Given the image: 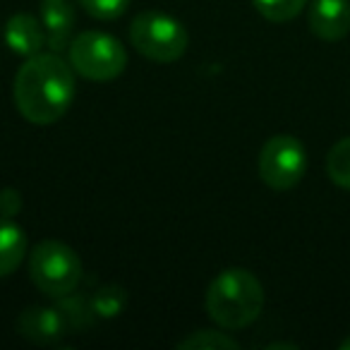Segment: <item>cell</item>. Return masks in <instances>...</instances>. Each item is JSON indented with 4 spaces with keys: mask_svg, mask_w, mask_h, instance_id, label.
Returning a JSON list of instances; mask_svg holds the SVG:
<instances>
[{
    "mask_svg": "<svg viewBox=\"0 0 350 350\" xmlns=\"http://www.w3.org/2000/svg\"><path fill=\"white\" fill-rule=\"evenodd\" d=\"M20 116L31 125H53L75 101V70L58 53H34L20 65L12 84Z\"/></svg>",
    "mask_w": 350,
    "mask_h": 350,
    "instance_id": "1",
    "label": "cell"
},
{
    "mask_svg": "<svg viewBox=\"0 0 350 350\" xmlns=\"http://www.w3.org/2000/svg\"><path fill=\"white\" fill-rule=\"evenodd\" d=\"M204 310L219 329H245L262 314L264 288L247 269H226L206 288Z\"/></svg>",
    "mask_w": 350,
    "mask_h": 350,
    "instance_id": "2",
    "label": "cell"
},
{
    "mask_svg": "<svg viewBox=\"0 0 350 350\" xmlns=\"http://www.w3.org/2000/svg\"><path fill=\"white\" fill-rule=\"evenodd\" d=\"M29 278L46 297L70 295L82 281V259L60 240H41L29 252Z\"/></svg>",
    "mask_w": 350,
    "mask_h": 350,
    "instance_id": "3",
    "label": "cell"
},
{
    "mask_svg": "<svg viewBox=\"0 0 350 350\" xmlns=\"http://www.w3.org/2000/svg\"><path fill=\"white\" fill-rule=\"evenodd\" d=\"M127 34H130V44L137 53L161 65L180 60L190 46V36H187L185 27L175 17L159 10L139 12L132 20Z\"/></svg>",
    "mask_w": 350,
    "mask_h": 350,
    "instance_id": "4",
    "label": "cell"
},
{
    "mask_svg": "<svg viewBox=\"0 0 350 350\" xmlns=\"http://www.w3.org/2000/svg\"><path fill=\"white\" fill-rule=\"evenodd\" d=\"M68 63L89 82H113L127 68V49L106 31H82L68 46Z\"/></svg>",
    "mask_w": 350,
    "mask_h": 350,
    "instance_id": "5",
    "label": "cell"
},
{
    "mask_svg": "<svg viewBox=\"0 0 350 350\" xmlns=\"http://www.w3.org/2000/svg\"><path fill=\"white\" fill-rule=\"evenodd\" d=\"M307 151L293 135H276L259 151V178L271 190H291L305 178Z\"/></svg>",
    "mask_w": 350,
    "mask_h": 350,
    "instance_id": "6",
    "label": "cell"
},
{
    "mask_svg": "<svg viewBox=\"0 0 350 350\" xmlns=\"http://www.w3.org/2000/svg\"><path fill=\"white\" fill-rule=\"evenodd\" d=\"M17 334L36 345H53L70 331L58 307H27L17 317Z\"/></svg>",
    "mask_w": 350,
    "mask_h": 350,
    "instance_id": "7",
    "label": "cell"
},
{
    "mask_svg": "<svg viewBox=\"0 0 350 350\" xmlns=\"http://www.w3.org/2000/svg\"><path fill=\"white\" fill-rule=\"evenodd\" d=\"M310 31L321 41H340L350 31V0H312Z\"/></svg>",
    "mask_w": 350,
    "mask_h": 350,
    "instance_id": "8",
    "label": "cell"
},
{
    "mask_svg": "<svg viewBox=\"0 0 350 350\" xmlns=\"http://www.w3.org/2000/svg\"><path fill=\"white\" fill-rule=\"evenodd\" d=\"M41 25L46 29V46L60 53L72 41V29L77 22L72 0H41Z\"/></svg>",
    "mask_w": 350,
    "mask_h": 350,
    "instance_id": "9",
    "label": "cell"
},
{
    "mask_svg": "<svg viewBox=\"0 0 350 350\" xmlns=\"http://www.w3.org/2000/svg\"><path fill=\"white\" fill-rule=\"evenodd\" d=\"M3 39H5L8 49L17 55H29L39 53L46 46V29L41 25V20H36L29 12H17L10 20L5 22V29H3Z\"/></svg>",
    "mask_w": 350,
    "mask_h": 350,
    "instance_id": "10",
    "label": "cell"
},
{
    "mask_svg": "<svg viewBox=\"0 0 350 350\" xmlns=\"http://www.w3.org/2000/svg\"><path fill=\"white\" fill-rule=\"evenodd\" d=\"M27 254V233L8 216H0V278L17 271Z\"/></svg>",
    "mask_w": 350,
    "mask_h": 350,
    "instance_id": "11",
    "label": "cell"
},
{
    "mask_svg": "<svg viewBox=\"0 0 350 350\" xmlns=\"http://www.w3.org/2000/svg\"><path fill=\"white\" fill-rule=\"evenodd\" d=\"M326 175L331 183L350 190V137L338 139L326 154Z\"/></svg>",
    "mask_w": 350,
    "mask_h": 350,
    "instance_id": "12",
    "label": "cell"
},
{
    "mask_svg": "<svg viewBox=\"0 0 350 350\" xmlns=\"http://www.w3.org/2000/svg\"><path fill=\"white\" fill-rule=\"evenodd\" d=\"M178 348L180 350H238L240 343L233 338L230 334H226L224 331H195L192 336H187V338H183L180 343H178Z\"/></svg>",
    "mask_w": 350,
    "mask_h": 350,
    "instance_id": "13",
    "label": "cell"
},
{
    "mask_svg": "<svg viewBox=\"0 0 350 350\" xmlns=\"http://www.w3.org/2000/svg\"><path fill=\"white\" fill-rule=\"evenodd\" d=\"M58 310L63 312L68 326H70V329H75V331L87 329V326L96 319V314H94V307H92V300H87V297H82V295H75V293L60 297Z\"/></svg>",
    "mask_w": 350,
    "mask_h": 350,
    "instance_id": "14",
    "label": "cell"
},
{
    "mask_svg": "<svg viewBox=\"0 0 350 350\" xmlns=\"http://www.w3.org/2000/svg\"><path fill=\"white\" fill-rule=\"evenodd\" d=\"M89 300H92L94 314L101 317V319H113L125 310L127 293L120 286H101Z\"/></svg>",
    "mask_w": 350,
    "mask_h": 350,
    "instance_id": "15",
    "label": "cell"
},
{
    "mask_svg": "<svg viewBox=\"0 0 350 350\" xmlns=\"http://www.w3.org/2000/svg\"><path fill=\"white\" fill-rule=\"evenodd\" d=\"M257 12L264 20L273 22V25H283L291 22L305 10L307 0H252Z\"/></svg>",
    "mask_w": 350,
    "mask_h": 350,
    "instance_id": "16",
    "label": "cell"
},
{
    "mask_svg": "<svg viewBox=\"0 0 350 350\" xmlns=\"http://www.w3.org/2000/svg\"><path fill=\"white\" fill-rule=\"evenodd\" d=\"M77 3L82 5V10L87 15H92L94 20H101V22L118 20L130 8V0H77Z\"/></svg>",
    "mask_w": 350,
    "mask_h": 350,
    "instance_id": "17",
    "label": "cell"
},
{
    "mask_svg": "<svg viewBox=\"0 0 350 350\" xmlns=\"http://www.w3.org/2000/svg\"><path fill=\"white\" fill-rule=\"evenodd\" d=\"M22 209V195L15 187H5L0 190V216H8V219H15Z\"/></svg>",
    "mask_w": 350,
    "mask_h": 350,
    "instance_id": "18",
    "label": "cell"
},
{
    "mask_svg": "<svg viewBox=\"0 0 350 350\" xmlns=\"http://www.w3.org/2000/svg\"><path fill=\"white\" fill-rule=\"evenodd\" d=\"M276 348H286V350H297L295 343H269L267 350H276Z\"/></svg>",
    "mask_w": 350,
    "mask_h": 350,
    "instance_id": "19",
    "label": "cell"
},
{
    "mask_svg": "<svg viewBox=\"0 0 350 350\" xmlns=\"http://www.w3.org/2000/svg\"><path fill=\"white\" fill-rule=\"evenodd\" d=\"M338 348H340V350H350V336H348V338H343V340H340V345H338Z\"/></svg>",
    "mask_w": 350,
    "mask_h": 350,
    "instance_id": "20",
    "label": "cell"
}]
</instances>
